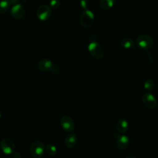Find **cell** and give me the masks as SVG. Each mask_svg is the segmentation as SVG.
I'll return each instance as SVG.
<instances>
[{
    "label": "cell",
    "mask_w": 158,
    "mask_h": 158,
    "mask_svg": "<svg viewBox=\"0 0 158 158\" xmlns=\"http://www.w3.org/2000/svg\"><path fill=\"white\" fill-rule=\"evenodd\" d=\"M94 15L89 9L84 10L80 14V23L83 28H89L94 23Z\"/></svg>",
    "instance_id": "6da1fadb"
},
{
    "label": "cell",
    "mask_w": 158,
    "mask_h": 158,
    "mask_svg": "<svg viewBox=\"0 0 158 158\" xmlns=\"http://www.w3.org/2000/svg\"><path fill=\"white\" fill-rule=\"evenodd\" d=\"M136 43L138 48L143 50H149L152 48L154 40L148 35H141L137 37Z\"/></svg>",
    "instance_id": "7a4b0ae2"
},
{
    "label": "cell",
    "mask_w": 158,
    "mask_h": 158,
    "mask_svg": "<svg viewBox=\"0 0 158 158\" xmlns=\"http://www.w3.org/2000/svg\"><path fill=\"white\" fill-rule=\"evenodd\" d=\"M88 49L89 54L94 59L99 60L103 57L104 51L102 47L99 43L96 41L91 42L88 45Z\"/></svg>",
    "instance_id": "3957f363"
},
{
    "label": "cell",
    "mask_w": 158,
    "mask_h": 158,
    "mask_svg": "<svg viewBox=\"0 0 158 158\" xmlns=\"http://www.w3.org/2000/svg\"><path fill=\"white\" fill-rule=\"evenodd\" d=\"M45 146L41 141L33 142L30 148V152L34 158H41L45 151Z\"/></svg>",
    "instance_id": "277c9868"
},
{
    "label": "cell",
    "mask_w": 158,
    "mask_h": 158,
    "mask_svg": "<svg viewBox=\"0 0 158 158\" xmlns=\"http://www.w3.org/2000/svg\"><path fill=\"white\" fill-rule=\"evenodd\" d=\"M114 136L116 139V144L118 150L124 151L128 148L130 144V139L128 136L118 133H114Z\"/></svg>",
    "instance_id": "5b68a950"
},
{
    "label": "cell",
    "mask_w": 158,
    "mask_h": 158,
    "mask_svg": "<svg viewBox=\"0 0 158 158\" xmlns=\"http://www.w3.org/2000/svg\"><path fill=\"white\" fill-rule=\"evenodd\" d=\"M52 14V10L49 6L43 4L38 7L36 10V16L38 19L42 21L49 19Z\"/></svg>",
    "instance_id": "8992f818"
},
{
    "label": "cell",
    "mask_w": 158,
    "mask_h": 158,
    "mask_svg": "<svg viewBox=\"0 0 158 158\" xmlns=\"http://www.w3.org/2000/svg\"><path fill=\"white\" fill-rule=\"evenodd\" d=\"M141 100L144 106L149 109H152L155 108L157 104L156 97L150 92H147L144 93L142 96Z\"/></svg>",
    "instance_id": "52a82bcc"
},
{
    "label": "cell",
    "mask_w": 158,
    "mask_h": 158,
    "mask_svg": "<svg viewBox=\"0 0 158 158\" xmlns=\"http://www.w3.org/2000/svg\"><path fill=\"white\" fill-rule=\"evenodd\" d=\"M0 147L2 152L6 154H12L15 149L14 143L8 138H4L1 141Z\"/></svg>",
    "instance_id": "ba28073f"
},
{
    "label": "cell",
    "mask_w": 158,
    "mask_h": 158,
    "mask_svg": "<svg viewBox=\"0 0 158 158\" xmlns=\"http://www.w3.org/2000/svg\"><path fill=\"white\" fill-rule=\"evenodd\" d=\"M60 123L63 130L67 133H72L75 129V123L73 119L69 115H64L62 117Z\"/></svg>",
    "instance_id": "9c48e42d"
},
{
    "label": "cell",
    "mask_w": 158,
    "mask_h": 158,
    "mask_svg": "<svg viewBox=\"0 0 158 158\" xmlns=\"http://www.w3.org/2000/svg\"><path fill=\"white\" fill-rule=\"evenodd\" d=\"M10 14L14 19L21 20L25 15V9L21 4H15L11 8Z\"/></svg>",
    "instance_id": "30bf717a"
},
{
    "label": "cell",
    "mask_w": 158,
    "mask_h": 158,
    "mask_svg": "<svg viewBox=\"0 0 158 158\" xmlns=\"http://www.w3.org/2000/svg\"><path fill=\"white\" fill-rule=\"evenodd\" d=\"M54 63L49 59H43L38 64V69L44 72H48L52 70Z\"/></svg>",
    "instance_id": "8fae6325"
},
{
    "label": "cell",
    "mask_w": 158,
    "mask_h": 158,
    "mask_svg": "<svg viewBox=\"0 0 158 158\" xmlns=\"http://www.w3.org/2000/svg\"><path fill=\"white\" fill-rule=\"evenodd\" d=\"M115 128L118 133L124 134L128 130V128H129L128 122L127 120L124 118H120L116 123Z\"/></svg>",
    "instance_id": "7c38bea8"
},
{
    "label": "cell",
    "mask_w": 158,
    "mask_h": 158,
    "mask_svg": "<svg viewBox=\"0 0 158 158\" xmlns=\"http://www.w3.org/2000/svg\"><path fill=\"white\" fill-rule=\"evenodd\" d=\"M77 136L73 133L67 135L64 139V144L67 148H72L77 144Z\"/></svg>",
    "instance_id": "4fadbf2b"
},
{
    "label": "cell",
    "mask_w": 158,
    "mask_h": 158,
    "mask_svg": "<svg viewBox=\"0 0 158 158\" xmlns=\"http://www.w3.org/2000/svg\"><path fill=\"white\" fill-rule=\"evenodd\" d=\"M115 2V0H100L99 7L104 10H107L114 6Z\"/></svg>",
    "instance_id": "5bb4252c"
},
{
    "label": "cell",
    "mask_w": 158,
    "mask_h": 158,
    "mask_svg": "<svg viewBox=\"0 0 158 158\" xmlns=\"http://www.w3.org/2000/svg\"><path fill=\"white\" fill-rule=\"evenodd\" d=\"M120 45L125 49H131L134 46L135 41L131 38L125 37L121 40Z\"/></svg>",
    "instance_id": "9a60e30c"
},
{
    "label": "cell",
    "mask_w": 158,
    "mask_h": 158,
    "mask_svg": "<svg viewBox=\"0 0 158 158\" xmlns=\"http://www.w3.org/2000/svg\"><path fill=\"white\" fill-rule=\"evenodd\" d=\"M10 3L9 0H1L0 1V14L6 12L10 7Z\"/></svg>",
    "instance_id": "2e32d148"
},
{
    "label": "cell",
    "mask_w": 158,
    "mask_h": 158,
    "mask_svg": "<svg viewBox=\"0 0 158 158\" xmlns=\"http://www.w3.org/2000/svg\"><path fill=\"white\" fill-rule=\"evenodd\" d=\"M45 151L47 154L51 156H54L57 153V149L56 147L52 144H48L45 147Z\"/></svg>",
    "instance_id": "e0dca14e"
},
{
    "label": "cell",
    "mask_w": 158,
    "mask_h": 158,
    "mask_svg": "<svg viewBox=\"0 0 158 158\" xmlns=\"http://www.w3.org/2000/svg\"><path fill=\"white\" fill-rule=\"evenodd\" d=\"M154 88V82L151 79L146 80L144 83V88L148 91H151Z\"/></svg>",
    "instance_id": "ac0fdd59"
},
{
    "label": "cell",
    "mask_w": 158,
    "mask_h": 158,
    "mask_svg": "<svg viewBox=\"0 0 158 158\" xmlns=\"http://www.w3.org/2000/svg\"><path fill=\"white\" fill-rule=\"evenodd\" d=\"M60 2L59 0H51L49 2V7L51 9H56L60 6Z\"/></svg>",
    "instance_id": "d6986e66"
},
{
    "label": "cell",
    "mask_w": 158,
    "mask_h": 158,
    "mask_svg": "<svg viewBox=\"0 0 158 158\" xmlns=\"http://www.w3.org/2000/svg\"><path fill=\"white\" fill-rule=\"evenodd\" d=\"M80 6L81 8L83 9V10H87L89 6V2L88 0H80Z\"/></svg>",
    "instance_id": "ffe728a7"
},
{
    "label": "cell",
    "mask_w": 158,
    "mask_h": 158,
    "mask_svg": "<svg viewBox=\"0 0 158 158\" xmlns=\"http://www.w3.org/2000/svg\"><path fill=\"white\" fill-rule=\"evenodd\" d=\"M12 157H13V158H22V156H21L20 153L18 152H15V151H14L12 153Z\"/></svg>",
    "instance_id": "44dd1931"
},
{
    "label": "cell",
    "mask_w": 158,
    "mask_h": 158,
    "mask_svg": "<svg viewBox=\"0 0 158 158\" xmlns=\"http://www.w3.org/2000/svg\"><path fill=\"white\" fill-rule=\"evenodd\" d=\"M10 4H14V5H15V4H19V2L20 1V0H9Z\"/></svg>",
    "instance_id": "7402d4cb"
},
{
    "label": "cell",
    "mask_w": 158,
    "mask_h": 158,
    "mask_svg": "<svg viewBox=\"0 0 158 158\" xmlns=\"http://www.w3.org/2000/svg\"><path fill=\"white\" fill-rule=\"evenodd\" d=\"M125 158H137V157H135V156H128V157H125Z\"/></svg>",
    "instance_id": "603a6c76"
},
{
    "label": "cell",
    "mask_w": 158,
    "mask_h": 158,
    "mask_svg": "<svg viewBox=\"0 0 158 158\" xmlns=\"http://www.w3.org/2000/svg\"><path fill=\"white\" fill-rule=\"evenodd\" d=\"M1 110H0V118H1Z\"/></svg>",
    "instance_id": "cb8c5ba5"
}]
</instances>
